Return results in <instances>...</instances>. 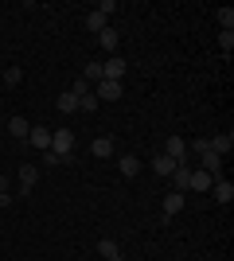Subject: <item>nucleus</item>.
<instances>
[{
    "mask_svg": "<svg viewBox=\"0 0 234 261\" xmlns=\"http://www.w3.org/2000/svg\"><path fill=\"white\" fill-rule=\"evenodd\" d=\"M94 98H98V101H117V98H121V82H106V78L94 82Z\"/></svg>",
    "mask_w": 234,
    "mask_h": 261,
    "instance_id": "nucleus-4",
    "label": "nucleus"
},
{
    "mask_svg": "<svg viewBox=\"0 0 234 261\" xmlns=\"http://www.w3.org/2000/svg\"><path fill=\"white\" fill-rule=\"evenodd\" d=\"M47 152H55L59 160H70V152H74V133L70 129H51V148Z\"/></svg>",
    "mask_w": 234,
    "mask_h": 261,
    "instance_id": "nucleus-1",
    "label": "nucleus"
},
{
    "mask_svg": "<svg viewBox=\"0 0 234 261\" xmlns=\"http://www.w3.org/2000/svg\"><path fill=\"white\" fill-rule=\"evenodd\" d=\"M207 144H211L215 156H223V160H226V156H230V148H234V137H230V133H219V137H211Z\"/></svg>",
    "mask_w": 234,
    "mask_h": 261,
    "instance_id": "nucleus-8",
    "label": "nucleus"
},
{
    "mask_svg": "<svg viewBox=\"0 0 234 261\" xmlns=\"http://www.w3.org/2000/svg\"><path fill=\"white\" fill-rule=\"evenodd\" d=\"M184 203H188L184 191H168V195H164V222H168V218H176L179 211H184Z\"/></svg>",
    "mask_w": 234,
    "mask_h": 261,
    "instance_id": "nucleus-6",
    "label": "nucleus"
},
{
    "mask_svg": "<svg viewBox=\"0 0 234 261\" xmlns=\"http://www.w3.org/2000/svg\"><path fill=\"white\" fill-rule=\"evenodd\" d=\"M90 152L98 156V160H110V156H113V137H94Z\"/></svg>",
    "mask_w": 234,
    "mask_h": 261,
    "instance_id": "nucleus-11",
    "label": "nucleus"
},
{
    "mask_svg": "<svg viewBox=\"0 0 234 261\" xmlns=\"http://www.w3.org/2000/svg\"><path fill=\"white\" fill-rule=\"evenodd\" d=\"M211 184H215V175H211V172H203V168H191L188 191H211Z\"/></svg>",
    "mask_w": 234,
    "mask_h": 261,
    "instance_id": "nucleus-7",
    "label": "nucleus"
},
{
    "mask_svg": "<svg viewBox=\"0 0 234 261\" xmlns=\"http://www.w3.org/2000/svg\"><path fill=\"white\" fill-rule=\"evenodd\" d=\"M82 78H86L90 86H94V82H101V59H90L86 70H82Z\"/></svg>",
    "mask_w": 234,
    "mask_h": 261,
    "instance_id": "nucleus-19",
    "label": "nucleus"
},
{
    "mask_svg": "<svg viewBox=\"0 0 234 261\" xmlns=\"http://www.w3.org/2000/svg\"><path fill=\"white\" fill-rule=\"evenodd\" d=\"M117 168H121L125 179H133V175L141 172V160H137V156H121V160H117Z\"/></svg>",
    "mask_w": 234,
    "mask_h": 261,
    "instance_id": "nucleus-17",
    "label": "nucleus"
},
{
    "mask_svg": "<svg viewBox=\"0 0 234 261\" xmlns=\"http://www.w3.org/2000/svg\"><path fill=\"white\" fill-rule=\"evenodd\" d=\"M78 109H82V113H94V109H101V101L94 98V90H90V94H82V98H78Z\"/></svg>",
    "mask_w": 234,
    "mask_h": 261,
    "instance_id": "nucleus-20",
    "label": "nucleus"
},
{
    "mask_svg": "<svg viewBox=\"0 0 234 261\" xmlns=\"http://www.w3.org/2000/svg\"><path fill=\"white\" fill-rule=\"evenodd\" d=\"M35 179H39V168H32V164H20V195H28V191H32Z\"/></svg>",
    "mask_w": 234,
    "mask_h": 261,
    "instance_id": "nucleus-9",
    "label": "nucleus"
},
{
    "mask_svg": "<svg viewBox=\"0 0 234 261\" xmlns=\"http://www.w3.org/2000/svg\"><path fill=\"white\" fill-rule=\"evenodd\" d=\"M55 109H59V113H74V109H78V94L63 90V94H59V101H55Z\"/></svg>",
    "mask_w": 234,
    "mask_h": 261,
    "instance_id": "nucleus-16",
    "label": "nucleus"
},
{
    "mask_svg": "<svg viewBox=\"0 0 234 261\" xmlns=\"http://www.w3.org/2000/svg\"><path fill=\"white\" fill-rule=\"evenodd\" d=\"M110 261H125V257H121V253H117V257H110Z\"/></svg>",
    "mask_w": 234,
    "mask_h": 261,
    "instance_id": "nucleus-29",
    "label": "nucleus"
},
{
    "mask_svg": "<svg viewBox=\"0 0 234 261\" xmlns=\"http://www.w3.org/2000/svg\"><path fill=\"white\" fill-rule=\"evenodd\" d=\"M8 133L16 137V141H28V133H32V125L23 117H8Z\"/></svg>",
    "mask_w": 234,
    "mask_h": 261,
    "instance_id": "nucleus-14",
    "label": "nucleus"
},
{
    "mask_svg": "<svg viewBox=\"0 0 234 261\" xmlns=\"http://www.w3.org/2000/svg\"><path fill=\"white\" fill-rule=\"evenodd\" d=\"M188 179H191V160H188V164H176V172H172L176 191H188Z\"/></svg>",
    "mask_w": 234,
    "mask_h": 261,
    "instance_id": "nucleus-13",
    "label": "nucleus"
},
{
    "mask_svg": "<svg viewBox=\"0 0 234 261\" xmlns=\"http://www.w3.org/2000/svg\"><path fill=\"white\" fill-rule=\"evenodd\" d=\"M125 70H129V63H125L121 55H110V59L101 63V78H106V82H121Z\"/></svg>",
    "mask_w": 234,
    "mask_h": 261,
    "instance_id": "nucleus-2",
    "label": "nucleus"
},
{
    "mask_svg": "<svg viewBox=\"0 0 234 261\" xmlns=\"http://www.w3.org/2000/svg\"><path fill=\"white\" fill-rule=\"evenodd\" d=\"M86 28H90V32H106V28H110V16H101V12L94 8V12L86 16Z\"/></svg>",
    "mask_w": 234,
    "mask_h": 261,
    "instance_id": "nucleus-18",
    "label": "nucleus"
},
{
    "mask_svg": "<svg viewBox=\"0 0 234 261\" xmlns=\"http://www.w3.org/2000/svg\"><path fill=\"white\" fill-rule=\"evenodd\" d=\"M98 253H101L106 261H110V257H117L121 250H117V242H113V238H101V242H98Z\"/></svg>",
    "mask_w": 234,
    "mask_h": 261,
    "instance_id": "nucleus-21",
    "label": "nucleus"
},
{
    "mask_svg": "<svg viewBox=\"0 0 234 261\" xmlns=\"http://www.w3.org/2000/svg\"><path fill=\"white\" fill-rule=\"evenodd\" d=\"M28 144H32V148H39V152H47V148H51V129H47V125H32Z\"/></svg>",
    "mask_w": 234,
    "mask_h": 261,
    "instance_id": "nucleus-5",
    "label": "nucleus"
},
{
    "mask_svg": "<svg viewBox=\"0 0 234 261\" xmlns=\"http://www.w3.org/2000/svg\"><path fill=\"white\" fill-rule=\"evenodd\" d=\"M0 195H8V175H0Z\"/></svg>",
    "mask_w": 234,
    "mask_h": 261,
    "instance_id": "nucleus-28",
    "label": "nucleus"
},
{
    "mask_svg": "<svg viewBox=\"0 0 234 261\" xmlns=\"http://www.w3.org/2000/svg\"><path fill=\"white\" fill-rule=\"evenodd\" d=\"M211 195L219 199V203H230V199H234V184H230V179H215V184H211Z\"/></svg>",
    "mask_w": 234,
    "mask_h": 261,
    "instance_id": "nucleus-12",
    "label": "nucleus"
},
{
    "mask_svg": "<svg viewBox=\"0 0 234 261\" xmlns=\"http://www.w3.org/2000/svg\"><path fill=\"white\" fill-rule=\"evenodd\" d=\"M215 16H219V28H223V32H234V8H219Z\"/></svg>",
    "mask_w": 234,
    "mask_h": 261,
    "instance_id": "nucleus-22",
    "label": "nucleus"
},
{
    "mask_svg": "<svg viewBox=\"0 0 234 261\" xmlns=\"http://www.w3.org/2000/svg\"><path fill=\"white\" fill-rule=\"evenodd\" d=\"M98 43H101V51H117L121 47V35H117V28H106V32H98Z\"/></svg>",
    "mask_w": 234,
    "mask_h": 261,
    "instance_id": "nucleus-10",
    "label": "nucleus"
},
{
    "mask_svg": "<svg viewBox=\"0 0 234 261\" xmlns=\"http://www.w3.org/2000/svg\"><path fill=\"white\" fill-rule=\"evenodd\" d=\"M219 47H223V55L234 51V32H219Z\"/></svg>",
    "mask_w": 234,
    "mask_h": 261,
    "instance_id": "nucleus-24",
    "label": "nucleus"
},
{
    "mask_svg": "<svg viewBox=\"0 0 234 261\" xmlns=\"http://www.w3.org/2000/svg\"><path fill=\"white\" fill-rule=\"evenodd\" d=\"M98 12H101V16H113V12H117V0H101Z\"/></svg>",
    "mask_w": 234,
    "mask_h": 261,
    "instance_id": "nucleus-26",
    "label": "nucleus"
},
{
    "mask_svg": "<svg viewBox=\"0 0 234 261\" xmlns=\"http://www.w3.org/2000/svg\"><path fill=\"white\" fill-rule=\"evenodd\" d=\"M152 172L160 175V179H164V175H172V172H176V160H168L164 152H160V156H152Z\"/></svg>",
    "mask_w": 234,
    "mask_h": 261,
    "instance_id": "nucleus-15",
    "label": "nucleus"
},
{
    "mask_svg": "<svg viewBox=\"0 0 234 261\" xmlns=\"http://www.w3.org/2000/svg\"><path fill=\"white\" fill-rule=\"evenodd\" d=\"M90 90H94V86H90L86 78H74V86H70V94H78V98H82V94H90Z\"/></svg>",
    "mask_w": 234,
    "mask_h": 261,
    "instance_id": "nucleus-25",
    "label": "nucleus"
},
{
    "mask_svg": "<svg viewBox=\"0 0 234 261\" xmlns=\"http://www.w3.org/2000/svg\"><path fill=\"white\" fill-rule=\"evenodd\" d=\"M23 82V70L20 66H8V74H4V86H20Z\"/></svg>",
    "mask_w": 234,
    "mask_h": 261,
    "instance_id": "nucleus-23",
    "label": "nucleus"
},
{
    "mask_svg": "<svg viewBox=\"0 0 234 261\" xmlns=\"http://www.w3.org/2000/svg\"><path fill=\"white\" fill-rule=\"evenodd\" d=\"M164 156L168 160H176V164H188L191 156H188V141L184 137H168L164 141Z\"/></svg>",
    "mask_w": 234,
    "mask_h": 261,
    "instance_id": "nucleus-3",
    "label": "nucleus"
},
{
    "mask_svg": "<svg viewBox=\"0 0 234 261\" xmlns=\"http://www.w3.org/2000/svg\"><path fill=\"white\" fill-rule=\"evenodd\" d=\"M43 164H47V168H59V164H67V160H59L55 152H43Z\"/></svg>",
    "mask_w": 234,
    "mask_h": 261,
    "instance_id": "nucleus-27",
    "label": "nucleus"
}]
</instances>
